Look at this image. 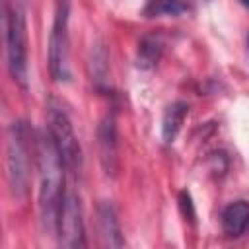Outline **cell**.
<instances>
[{
  "mask_svg": "<svg viewBox=\"0 0 249 249\" xmlns=\"http://www.w3.org/2000/svg\"><path fill=\"white\" fill-rule=\"evenodd\" d=\"M37 167H39V218L47 233H56L58 210L64 195V163L49 134L37 138Z\"/></svg>",
  "mask_w": 249,
  "mask_h": 249,
  "instance_id": "1",
  "label": "cell"
},
{
  "mask_svg": "<svg viewBox=\"0 0 249 249\" xmlns=\"http://www.w3.org/2000/svg\"><path fill=\"white\" fill-rule=\"evenodd\" d=\"M31 132L23 121H14L6 134V179L16 198H23L29 187Z\"/></svg>",
  "mask_w": 249,
  "mask_h": 249,
  "instance_id": "2",
  "label": "cell"
},
{
  "mask_svg": "<svg viewBox=\"0 0 249 249\" xmlns=\"http://www.w3.org/2000/svg\"><path fill=\"white\" fill-rule=\"evenodd\" d=\"M4 39L8 68L14 80L25 82L27 76V27L25 12L19 2L4 4Z\"/></svg>",
  "mask_w": 249,
  "mask_h": 249,
  "instance_id": "3",
  "label": "cell"
},
{
  "mask_svg": "<svg viewBox=\"0 0 249 249\" xmlns=\"http://www.w3.org/2000/svg\"><path fill=\"white\" fill-rule=\"evenodd\" d=\"M58 154L60 160L66 167V171L70 173H78L82 169V150L74 132V126L66 115V111L56 105L54 101L49 103V126H47Z\"/></svg>",
  "mask_w": 249,
  "mask_h": 249,
  "instance_id": "4",
  "label": "cell"
},
{
  "mask_svg": "<svg viewBox=\"0 0 249 249\" xmlns=\"http://www.w3.org/2000/svg\"><path fill=\"white\" fill-rule=\"evenodd\" d=\"M68 14L70 0H56L54 21L49 35V68L54 80H68Z\"/></svg>",
  "mask_w": 249,
  "mask_h": 249,
  "instance_id": "5",
  "label": "cell"
},
{
  "mask_svg": "<svg viewBox=\"0 0 249 249\" xmlns=\"http://www.w3.org/2000/svg\"><path fill=\"white\" fill-rule=\"evenodd\" d=\"M56 237L62 247H84L86 233H84V218H82V202L74 189H64L58 220H56Z\"/></svg>",
  "mask_w": 249,
  "mask_h": 249,
  "instance_id": "6",
  "label": "cell"
},
{
  "mask_svg": "<svg viewBox=\"0 0 249 249\" xmlns=\"http://www.w3.org/2000/svg\"><path fill=\"white\" fill-rule=\"evenodd\" d=\"M97 148L103 171L107 175H115L119 167V150H117V126L115 117L107 115L97 126Z\"/></svg>",
  "mask_w": 249,
  "mask_h": 249,
  "instance_id": "7",
  "label": "cell"
},
{
  "mask_svg": "<svg viewBox=\"0 0 249 249\" xmlns=\"http://www.w3.org/2000/svg\"><path fill=\"white\" fill-rule=\"evenodd\" d=\"M97 224H99V235L107 247H123L124 239L121 235L119 218L111 202L103 200L97 206Z\"/></svg>",
  "mask_w": 249,
  "mask_h": 249,
  "instance_id": "8",
  "label": "cell"
},
{
  "mask_svg": "<svg viewBox=\"0 0 249 249\" xmlns=\"http://www.w3.org/2000/svg\"><path fill=\"white\" fill-rule=\"evenodd\" d=\"M222 228L230 237H239L249 228V202L235 200L222 212Z\"/></svg>",
  "mask_w": 249,
  "mask_h": 249,
  "instance_id": "9",
  "label": "cell"
},
{
  "mask_svg": "<svg viewBox=\"0 0 249 249\" xmlns=\"http://www.w3.org/2000/svg\"><path fill=\"white\" fill-rule=\"evenodd\" d=\"M187 115H189V105L185 101H173L171 105H167V109L163 113V119H161V138H163V142L171 144L177 138Z\"/></svg>",
  "mask_w": 249,
  "mask_h": 249,
  "instance_id": "10",
  "label": "cell"
},
{
  "mask_svg": "<svg viewBox=\"0 0 249 249\" xmlns=\"http://www.w3.org/2000/svg\"><path fill=\"white\" fill-rule=\"evenodd\" d=\"M161 53H163V41H161V37L156 35V33L144 35L140 39V43H138V49H136V66L142 68V70L154 68L160 62Z\"/></svg>",
  "mask_w": 249,
  "mask_h": 249,
  "instance_id": "11",
  "label": "cell"
},
{
  "mask_svg": "<svg viewBox=\"0 0 249 249\" xmlns=\"http://www.w3.org/2000/svg\"><path fill=\"white\" fill-rule=\"evenodd\" d=\"M189 10V0H148L144 6L146 18L161 16H179Z\"/></svg>",
  "mask_w": 249,
  "mask_h": 249,
  "instance_id": "12",
  "label": "cell"
},
{
  "mask_svg": "<svg viewBox=\"0 0 249 249\" xmlns=\"http://www.w3.org/2000/svg\"><path fill=\"white\" fill-rule=\"evenodd\" d=\"M179 206H181V212H183V216L187 218V220H191V222H195V206H193V198H191V195H189V191H181L179 193Z\"/></svg>",
  "mask_w": 249,
  "mask_h": 249,
  "instance_id": "13",
  "label": "cell"
},
{
  "mask_svg": "<svg viewBox=\"0 0 249 249\" xmlns=\"http://www.w3.org/2000/svg\"><path fill=\"white\" fill-rule=\"evenodd\" d=\"M239 2H241V4L245 6V8H249V0H239Z\"/></svg>",
  "mask_w": 249,
  "mask_h": 249,
  "instance_id": "14",
  "label": "cell"
}]
</instances>
